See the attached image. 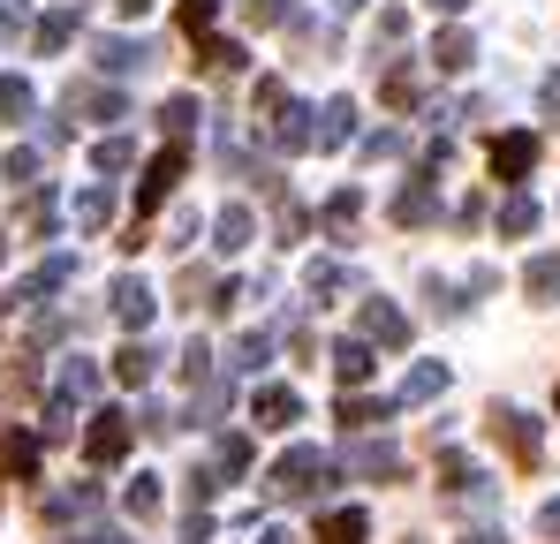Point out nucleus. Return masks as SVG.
I'll use <instances>...</instances> for the list:
<instances>
[{
  "instance_id": "nucleus-38",
  "label": "nucleus",
  "mask_w": 560,
  "mask_h": 544,
  "mask_svg": "<svg viewBox=\"0 0 560 544\" xmlns=\"http://www.w3.org/2000/svg\"><path fill=\"white\" fill-rule=\"evenodd\" d=\"M266 363H273V341L266 333H243L235 341V370H266Z\"/></svg>"
},
{
  "instance_id": "nucleus-36",
  "label": "nucleus",
  "mask_w": 560,
  "mask_h": 544,
  "mask_svg": "<svg viewBox=\"0 0 560 544\" xmlns=\"http://www.w3.org/2000/svg\"><path fill=\"white\" fill-rule=\"evenodd\" d=\"M129 159H137V152H129V137H98V144H92V167H98V175H121Z\"/></svg>"
},
{
  "instance_id": "nucleus-35",
  "label": "nucleus",
  "mask_w": 560,
  "mask_h": 544,
  "mask_svg": "<svg viewBox=\"0 0 560 544\" xmlns=\"http://www.w3.org/2000/svg\"><path fill=\"white\" fill-rule=\"evenodd\" d=\"M121 507H129L137 522H152V515H160V476H129V499H121Z\"/></svg>"
},
{
  "instance_id": "nucleus-13",
  "label": "nucleus",
  "mask_w": 560,
  "mask_h": 544,
  "mask_svg": "<svg viewBox=\"0 0 560 544\" xmlns=\"http://www.w3.org/2000/svg\"><path fill=\"white\" fill-rule=\"evenodd\" d=\"M69 114H92V121H129V98L106 84H77L69 91Z\"/></svg>"
},
{
  "instance_id": "nucleus-52",
  "label": "nucleus",
  "mask_w": 560,
  "mask_h": 544,
  "mask_svg": "<svg viewBox=\"0 0 560 544\" xmlns=\"http://www.w3.org/2000/svg\"><path fill=\"white\" fill-rule=\"evenodd\" d=\"M334 8H364V0H334Z\"/></svg>"
},
{
  "instance_id": "nucleus-14",
  "label": "nucleus",
  "mask_w": 560,
  "mask_h": 544,
  "mask_svg": "<svg viewBox=\"0 0 560 544\" xmlns=\"http://www.w3.org/2000/svg\"><path fill=\"white\" fill-rule=\"evenodd\" d=\"M250 409H258V424H266V431H288V424L303 416L295 386H258V401H250Z\"/></svg>"
},
{
  "instance_id": "nucleus-24",
  "label": "nucleus",
  "mask_w": 560,
  "mask_h": 544,
  "mask_svg": "<svg viewBox=\"0 0 560 544\" xmlns=\"http://www.w3.org/2000/svg\"><path fill=\"white\" fill-rule=\"evenodd\" d=\"M152 370H160V356H152L144 341H129V348L114 356V378H121V386H152Z\"/></svg>"
},
{
  "instance_id": "nucleus-30",
  "label": "nucleus",
  "mask_w": 560,
  "mask_h": 544,
  "mask_svg": "<svg viewBox=\"0 0 560 544\" xmlns=\"http://www.w3.org/2000/svg\"><path fill=\"white\" fill-rule=\"evenodd\" d=\"M31 106H38V91L23 76H0V121H31Z\"/></svg>"
},
{
  "instance_id": "nucleus-15",
  "label": "nucleus",
  "mask_w": 560,
  "mask_h": 544,
  "mask_svg": "<svg viewBox=\"0 0 560 544\" xmlns=\"http://www.w3.org/2000/svg\"><path fill=\"white\" fill-rule=\"evenodd\" d=\"M372 537V515L364 507H334V515H318V544H364Z\"/></svg>"
},
{
  "instance_id": "nucleus-7",
  "label": "nucleus",
  "mask_w": 560,
  "mask_h": 544,
  "mask_svg": "<svg viewBox=\"0 0 560 544\" xmlns=\"http://www.w3.org/2000/svg\"><path fill=\"white\" fill-rule=\"evenodd\" d=\"M84 453H92L98 469H106V461H121V453H129V416H121V409H98L92 431H84Z\"/></svg>"
},
{
  "instance_id": "nucleus-17",
  "label": "nucleus",
  "mask_w": 560,
  "mask_h": 544,
  "mask_svg": "<svg viewBox=\"0 0 560 544\" xmlns=\"http://www.w3.org/2000/svg\"><path fill=\"white\" fill-rule=\"evenodd\" d=\"M349 469H357V476H401V453L386 447V439H357V447H349Z\"/></svg>"
},
{
  "instance_id": "nucleus-51",
  "label": "nucleus",
  "mask_w": 560,
  "mask_h": 544,
  "mask_svg": "<svg viewBox=\"0 0 560 544\" xmlns=\"http://www.w3.org/2000/svg\"><path fill=\"white\" fill-rule=\"evenodd\" d=\"M463 544H500V537H492V530H477V537H463Z\"/></svg>"
},
{
  "instance_id": "nucleus-48",
  "label": "nucleus",
  "mask_w": 560,
  "mask_h": 544,
  "mask_svg": "<svg viewBox=\"0 0 560 544\" xmlns=\"http://www.w3.org/2000/svg\"><path fill=\"white\" fill-rule=\"evenodd\" d=\"M114 8H121L129 23H137V15H152V0H114Z\"/></svg>"
},
{
  "instance_id": "nucleus-21",
  "label": "nucleus",
  "mask_w": 560,
  "mask_h": 544,
  "mask_svg": "<svg viewBox=\"0 0 560 544\" xmlns=\"http://www.w3.org/2000/svg\"><path fill=\"white\" fill-rule=\"evenodd\" d=\"M334 378H341V386H364V378H372V341H341V348H334Z\"/></svg>"
},
{
  "instance_id": "nucleus-32",
  "label": "nucleus",
  "mask_w": 560,
  "mask_h": 544,
  "mask_svg": "<svg viewBox=\"0 0 560 544\" xmlns=\"http://www.w3.org/2000/svg\"><path fill=\"white\" fill-rule=\"evenodd\" d=\"M500 235H538V204H530L523 189H515V197L500 204Z\"/></svg>"
},
{
  "instance_id": "nucleus-45",
  "label": "nucleus",
  "mask_w": 560,
  "mask_h": 544,
  "mask_svg": "<svg viewBox=\"0 0 560 544\" xmlns=\"http://www.w3.org/2000/svg\"><path fill=\"white\" fill-rule=\"evenodd\" d=\"M401 152V129H378V137H364V159H394Z\"/></svg>"
},
{
  "instance_id": "nucleus-41",
  "label": "nucleus",
  "mask_w": 560,
  "mask_h": 544,
  "mask_svg": "<svg viewBox=\"0 0 560 544\" xmlns=\"http://www.w3.org/2000/svg\"><path fill=\"white\" fill-rule=\"evenodd\" d=\"M243 15H250L258 31H273V23H288V0H243Z\"/></svg>"
},
{
  "instance_id": "nucleus-20",
  "label": "nucleus",
  "mask_w": 560,
  "mask_h": 544,
  "mask_svg": "<svg viewBox=\"0 0 560 544\" xmlns=\"http://www.w3.org/2000/svg\"><path fill=\"white\" fill-rule=\"evenodd\" d=\"M523 295H530V303H553V295H560V258H553V250H538V258H530Z\"/></svg>"
},
{
  "instance_id": "nucleus-3",
  "label": "nucleus",
  "mask_w": 560,
  "mask_h": 544,
  "mask_svg": "<svg viewBox=\"0 0 560 544\" xmlns=\"http://www.w3.org/2000/svg\"><path fill=\"white\" fill-rule=\"evenodd\" d=\"M530 167H538V137H530V129L492 137V175L500 181H530Z\"/></svg>"
},
{
  "instance_id": "nucleus-10",
  "label": "nucleus",
  "mask_w": 560,
  "mask_h": 544,
  "mask_svg": "<svg viewBox=\"0 0 560 544\" xmlns=\"http://www.w3.org/2000/svg\"><path fill=\"white\" fill-rule=\"evenodd\" d=\"M469 61H477V38H469L463 23H447V31L432 38V69H440V76H463Z\"/></svg>"
},
{
  "instance_id": "nucleus-26",
  "label": "nucleus",
  "mask_w": 560,
  "mask_h": 544,
  "mask_svg": "<svg viewBox=\"0 0 560 544\" xmlns=\"http://www.w3.org/2000/svg\"><path fill=\"white\" fill-rule=\"evenodd\" d=\"M92 507H98V484H77V492H54L38 515H46V522H69V515H92Z\"/></svg>"
},
{
  "instance_id": "nucleus-2",
  "label": "nucleus",
  "mask_w": 560,
  "mask_h": 544,
  "mask_svg": "<svg viewBox=\"0 0 560 544\" xmlns=\"http://www.w3.org/2000/svg\"><path fill=\"white\" fill-rule=\"evenodd\" d=\"M183 167H189V152L183 144H167L152 167H144V189H137V212H160L167 197H175V181H183Z\"/></svg>"
},
{
  "instance_id": "nucleus-28",
  "label": "nucleus",
  "mask_w": 560,
  "mask_h": 544,
  "mask_svg": "<svg viewBox=\"0 0 560 544\" xmlns=\"http://www.w3.org/2000/svg\"><path fill=\"white\" fill-rule=\"evenodd\" d=\"M92 393H98V363L69 356L61 363V401H92Z\"/></svg>"
},
{
  "instance_id": "nucleus-33",
  "label": "nucleus",
  "mask_w": 560,
  "mask_h": 544,
  "mask_svg": "<svg viewBox=\"0 0 560 544\" xmlns=\"http://www.w3.org/2000/svg\"><path fill=\"white\" fill-rule=\"evenodd\" d=\"M106 220H114V197H106V189H84V197H77V227H84V235H98Z\"/></svg>"
},
{
  "instance_id": "nucleus-6",
  "label": "nucleus",
  "mask_w": 560,
  "mask_h": 544,
  "mask_svg": "<svg viewBox=\"0 0 560 544\" xmlns=\"http://www.w3.org/2000/svg\"><path fill=\"white\" fill-rule=\"evenodd\" d=\"M394 220H401V227H432V220H440V181L409 175V181H401V197H394Z\"/></svg>"
},
{
  "instance_id": "nucleus-11",
  "label": "nucleus",
  "mask_w": 560,
  "mask_h": 544,
  "mask_svg": "<svg viewBox=\"0 0 560 544\" xmlns=\"http://www.w3.org/2000/svg\"><path fill=\"white\" fill-rule=\"evenodd\" d=\"M364 341H378V348H409V318L372 295V303H364Z\"/></svg>"
},
{
  "instance_id": "nucleus-50",
  "label": "nucleus",
  "mask_w": 560,
  "mask_h": 544,
  "mask_svg": "<svg viewBox=\"0 0 560 544\" xmlns=\"http://www.w3.org/2000/svg\"><path fill=\"white\" fill-rule=\"evenodd\" d=\"M258 544H295V537H288V530H266V537H258Z\"/></svg>"
},
{
  "instance_id": "nucleus-9",
  "label": "nucleus",
  "mask_w": 560,
  "mask_h": 544,
  "mask_svg": "<svg viewBox=\"0 0 560 544\" xmlns=\"http://www.w3.org/2000/svg\"><path fill=\"white\" fill-rule=\"evenodd\" d=\"M492 431L508 439V453H515L523 469L538 461V416H523V409H500V416H492Z\"/></svg>"
},
{
  "instance_id": "nucleus-37",
  "label": "nucleus",
  "mask_w": 560,
  "mask_h": 544,
  "mask_svg": "<svg viewBox=\"0 0 560 544\" xmlns=\"http://www.w3.org/2000/svg\"><path fill=\"white\" fill-rule=\"evenodd\" d=\"M38 167H46V159H38V152H31V144H15V152H8V159H0V175H8V181H23V189H31V181H38Z\"/></svg>"
},
{
  "instance_id": "nucleus-18",
  "label": "nucleus",
  "mask_w": 560,
  "mask_h": 544,
  "mask_svg": "<svg viewBox=\"0 0 560 544\" xmlns=\"http://www.w3.org/2000/svg\"><path fill=\"white\" fill-rule=\"evenodd\" d=\"M69 272H77V258H46V265L31 272V280H23L8 303H38V295H54V287H69Z\"/></svg>"
},
{
  "instance_id": "nucleus-23",
  "label": "nucleus",
  "mask_w": 560,
  "mask_h": 544,
  "mask_svg": "<svg viewBox=\"0 0 560 544\" xmlns=\"http://www.w3.org/2000/svg\"><path fill=\"white\" fill-rule=\"evenodd\" d=\"M197 121H205V106H197V98H189V91H175V98H167V106H160V129H167V137H175V144H183L189 129H197Z\"/></svg>"
},
{
  "instance_id": "nucleus-1",
  "label": "nucleus",
  "mask_w": 560,
  "mask_h": 544,
  "mask_svg": "<svg viewBox=\"0 0 560 544\" xmlns=\"http://www.w3.org/2000/svg\"><path fill=\"white\" fill-rule=\"evenodd\" d=\"M334 476H341V469L318 447H288L273 461V476H266V492H273V499H318V492H334Z\"/></svg>"
},
{
  "instance_id": "nucleus-34",
  "label": "nucleus",
  "mask_w": 560,
  "mask_h": 544,
  "mask_svg": "<svg viewBox=\"0 0 560 544\" xmlns=\"http://www.w3.org/2000/svg\"><path fill=\"white\" fill-rule=\"evenodd\" d=\"M197 61H205V69H220V76H235V69H243V46H235V38H205V46H197Z\"/></svg>"
},
{
  "instance_id": "nucleus-29",
  "label": "nucleus",
  "mask_w": 560,
  "mask_h": 544,
  "mask_svg": "<svg viewBox=\"0 0 560 544\" xmlns=\"http://www.w3.org/2000/svg\"><path fill=\"white\" fill-rule=\"evenodd\" d=\"M386 416H394V401H364V393L341 401V424H349V431H372V424H386Z\"/></svg>"
},
{
  "instance_id": "nucleus-19",
  "label": "nucleus",
  "mask_w": 560,
  "mask_h": 544,
  "mask_svg": "<svg viewBox=\"0 0 560 544\" xmlns=\"http://www.w3.org/2000/svg\"><path fill=\"white\" fill-rule=\"evenodd\" d=\"M212 235H220V250L235 258V250H250V235H258V220H250V204H228L220 220H212Z\"/></svg>"
},
{
  "instance_id": "nucleus-40",
  "label": "nucleus",
  "mask_w": 560,
  "mask_h": 544,
  "mask_svg": "<svg viewBox=\"0 0 560 544\" xmlns=\"http://www.w3.org/2000/svg\"><path fill=\"white\" fill-rule=\"evenodd\" d=\"M212 15H220V0H183V31H189V38H205Z\"/></svg>"
},
{
  "instance_id": "nucleus-43",
  "label": "nucleus",
  "mask_w": 560,
  "mask_h": 544,
  "mask_svg": "<svg viewBox=\"0 0 560 544\" xmlns=\"http://www.w3.org/2000/svg\"><path fill=\"white\" fill-rule=\"evenodd\" d=\"M77 424H69V401H46V424H38V439H69Z\"/></svg>"
},
{
  "instance_id": "nucleus-47",
  "label": "nucleus",
  "mask_w": 560,
  "mask_h": 544,
  "mask_svg": "<svg viewBox=\"0 0 560 544\" xmlns=\"http://www.w3.org/2000/svg\"><path fill=\"white\" fill-rule=\"evenodd\" d=\"M538 98H546V114L560 121V76H546V91H538Z\"/></svg>"
},
{
  "instance_id": "nucleus-5",
  "label": "nucleus",
  "mask_w": 560,
  "mask_h": 544,
  "mask_svg": "<svg viewBox=\"0 0 560 544\" xmlns=\"http://www.w3.org/2000/svg\"><path fill=\"white\" fill-rule=\"evenodd\" d=\"M106 303H114V318H121L129 333H144V326H152V310H160V303H152V287H144L137 272H121V280L106 287Z\"/></svg>"
},
{
  "instance_id": "nucleus-22",
  "label": "nucleus",
  "mask_w": 560,
  "mask_h": 544,
  "mask_svg": "<svg viewBox=\"0 0 560 544\" xmlns=\"http://www.w3.org/2000/svg\"><path fill=\"white\" fill-rule=\"evenodd\" d=\"M31 469H38V439L31 431H8L0 439V476H31Z\"/></svg>"
},
{
  "instance_id": "nucleus-25",
  "label": "nucleus",
  "mask_w": 560,
  "mask_h": 544,
  "mask_svg": "<svg viewBox=\"0 0 560 544\" xmlns=\"http://www.w3.org/2000/svg\"><path fill=\"white\" fill-rule=\"evenodd\" d=\"M69 38H77V8H61V15H46V23H31V46H38V54H61Z\"/></svg>"
},
{
  "instance_id": "nucleus-31",
  "label": "nucleus",
  "mask_w": 560,
  "mask_h": 544,
  "mask_svg": "<svg viewBox=\"0 0 560 544\" xmlns=\"http://www.w3.org/2000/svg\"><path fill=\"white\" fill-rule=\"evenodd\" d=\"M357 212H364V189H341V197H326V235H349V227H357Z\"/></svg>"
},
{
  "instance_id": "nucleus-39",
  "label": "nucleus",
  "mask_w": 560,
  "mask_h": 544,
  "mask_svg": "<svg viewBox=\"0 0 560 544\" xmlns=\"http://www.w3.org/2000/svg\"><path fill=\"white\" fill-rule=\"evenodd\" d=\"M386 106H417V69H386Z\"/></svg>"
},
{
  "instance_id": "nucleus-49",
  "label": "nucleus",
  "mask_w": 560,
  "mask_h": 544,
  "mask_svg": "<svg viewBox=\"0 0 560 544\" xmlns=\"http://www.w3.org/2000/svg\"><path fill=\"white\" fill-rule=\"evenodd\" d=\"M424 8H432V15H463L469 0H424Z\"/></svg>"
},
{
  "instance_id": "nucleus-44",
  "label": "nucleus",
  "mask_w": 560,
  "mask_h": 544,
  "mask_svg": "<svg viewBox=\"0 0 560 544\" xmlns=\"http://www.w3.org/2000/svg\"><path fill=\"white\" fill-rule=\"evenodd\" d=\"M31 31V8L23 0H0V38H23Z\"/></svg>"
},
{
  "instance_id": "nucleus-12",
  "label": "nucleus",
  "mask_w": 560,
  "mask_h": 544,
  "mask_svg": "<svg viewBox=\"0 0 560 544\" xmlns=\"http://www.w3.org/2000/svg\"><path fill=\"white\" fill-rule=\"evenodd\" d=\"M137 69H152V46H137V38H98V76H137Z\"/></svg>"
},
{
  "instance_id": "nucleus-42",
  "label": "nucleus",
  "mask_w": 560,
  "mask_h": 544,
  "mask_svg": "<svg viewBox=\"0 0 560 544\" xmlns=\"http://www.w3.org/2000/svg\"><path fill=\"white\" fill-rule=\"evenodd\" d=\"M23 220H31V235H54V220H61V212H54V197H31V204H23Z\"/></svg>"
},
{
  "instance_id": "nucleus-16",
  "label": "nucleus",
  "mask_w": 560,
  "mask_h": 544,
  "mask_svg": "<svg viewBox=\"0 0 560 544\" xmlns=\"http://www.w3.org/2000/svg\"><path fill=\"white\" fill-rule=\"evenodd\" d=\"M440 393H447V363H417V370L401 378L394 409H417V401H440Z\"/></svg>"
},
{
  "instance_id": "nucleus-8",
  "label": "nucleus",
  "mask_w": 560,
  "mask_h": 544,
  "mask_svg": "<svg viewBox=\"0 0 560 544\" xmlns=\"http://www.w3.org/2000/svg\"><path fill=\"white\" fill-rule=\"evenodd\" d=\"M311 106H295V98H280L273 106V152H311Z\"/></svg>"
},
{
  "instance_id": "nucleus-4",
  "label": "nucleus",
  "mask_w": 560,
  "mask_h": 544,
  "mask_svg": "<svg viewBox=\"0 0 560 544\" xmlns=\"http://www.w3.org/2000/svg\"><path fill=\"white\" fill-rule=\"evenodd\" d=\"M349 137H357V98H326L311 121V152H341Z\"/></svg>"
},
{
  "instance_id": "nucleus-27",
  "label": "nucleus",
  "mask_w": 560,
  "mask_h": 544,
  "mask_svg": "<svg viewBox=\"0 0 560 544\" xmlns=\"http://www.w3.org/2000/svg\"><path fill=\"white\" fill-rule=\"evenodd\" d=\"M250 469V439L243 431H220V447H212V476H243Z\"/></svg>"
},
{
  "instance_id": "nucleus-46",
  "label": "nucleus",
  "mask_w": 560,
  "mask_h": 544,
  "mask_svg": "<svg viewBox=\"0 0 560 544\" xmlns=\"http://www.w3.org/2000/svg\"><path fill=\"white\" fill-rule=\"evenodd\" d=\"M538 530H546V537H560V499H546V515H538Z\"/></svg>"
}]
</instances>
